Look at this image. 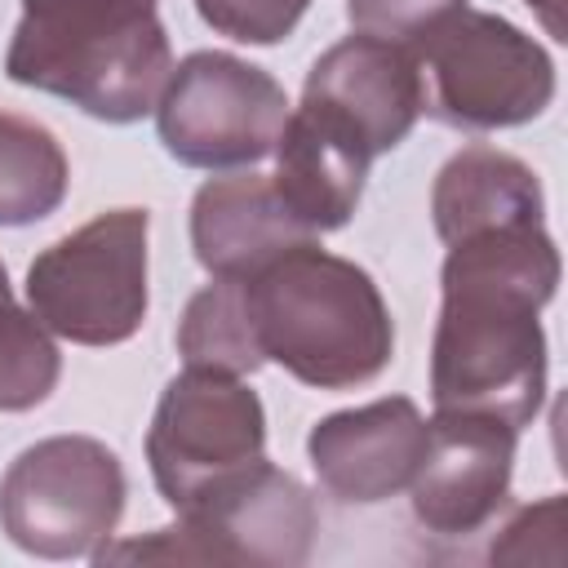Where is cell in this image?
Here are the masks:
<instances>
[{"instance_id": "7a4b0ae2", "label": "cell", "mask_w": 568, "mask_h": 568, "mask_svg": "<svg viewBox=\"0 0 568 568\" xmlns=\"http://www.w3.org/2000/svg\"><path fill=\"white\" fill-rule=\"evenodd\" d=\"M240 284L262 359L302 386L355 390L386 373L395 320L359 262L302 240Z\"/></svg>"}, {"instance_id": "3957f363", "label": "cell", "mask_w": 568, "mask_h": 568, "mask_svg": "<svg viewBox=\"0 0 568 568\" xmlns=\"http://www.w3.org/2000/svg\"><path fill=\"white\" fill-rule=\"evenodd\" d=\"M173 71L160 0H22L4 75L53 93L102 124L155 111Z\"/></svg>"}, {"instance_id": "4fadbf2b", "label": "cell", "mask_w": 568, "mask_h": 568, "mask_svg": "<svg viewBox=\"0 0 568 568\" xmlns=\"http://www.w3.org/2000/svg\"><path fill=\"white\" fill-rule=\"evenodd\" d=\"M315 240L266 173L209 178L191 200V248L209 280H244L284 248Z\"/></svg>"}, {"instance_id": "6da1fadb", "label": "cell", "mask_w": 568, "mask_h": 568, "mask_svg": "<svg viewBox=\"0 0 568 568\" xmlns=\"http://www.w3.org/2000/svg\"><path fill=\"white\" fill-rule=\"evenodd\" d=\"M559 248L546 222L493 226L448 244L430 337L435 413L532 426L546 404L541 306L559 288Z\"/></svg>"}, {"instance_id": "ffe728a7", "label": "cell", "mask_w": 568, "mask_h": 568, "mask_svg": "<svg viewBox=\"0 0 568 568\" xmlns=\"http://www.w3.org/2000/svg\"><path fill=\"white\" fill-rule=\"evenodd\" d=\"M466 0H346V18L364 36H382L413 49L430 27H439Z\"/></svg>"}, {"instance_id": "30bf717a", "label": "cell", "mask_w": 568, "mask_h": 568, "mask_svg": "<svg viewBox=\"0 0 568 568\" xmlns=\"http://www.w3.org/2000/svg\"><path fill=\"white\" fill-rule=\"evenodd\" d=\"M515 444L519 430L497 417H426V448L408 479L413 519L435 537H470L493 524L510 497Z\"/></svg>"}, {"instance_id": "44dd1931", "label": "cell", "mask_w": 568, "mask_h": 568, "mask_svg": "<svg viewBox=\"0 0 568 568\" xmlns=\"http://www.w3.org/2000/svg\"><path fill=\"white\" fill-rule=\"evenodd\" d=\"M537 541H546L555 555H564V497L559 493L515 510V519L501 528V537L493 541L488 555L497 564H532V559H541Z\"/></svg>"}, {"instance_id": "e0dca14e", "label": "cell", "mask_w": 568, "mask_h": 568, "mask_svg": "<svg viewBox=\"0 0 568 568\" xmlns=\"http://www.w3.org/2000/svg\"><path fill=\"white\" fill-rule=\"evenodd\" d=\"M178 355L186 368H213L231 377H253L266 359L257 351L244 284L240 280H209L178 320Z\"/></svg>"}, {"instance_id": "603a6c76", "label": "cell", "mask_w": 568, "mask_h": 568, "mask_svg": "<svg viewBox=\"0 0 568 568\" xmlns=\"http://www.w3.org/2000/svg\"><path fill=\"white\" fill-rule=\"evenodd\" d=\"M13 306H18V302H13V288H9V271H4V262H0V324L13 315Z\"/></svg>"}, {"instance_id": "ba28073f", "label": "cell", "mask_w": 568, "mask_h": 568, "mask_svg": "<svg viewBox=\"0 0 568 568\" xmlns=\"http://www.w3.org/2000/svg\"><path fill=\"white\" fill-rule=\"evenodd\" d=\"M288 111V93L266 67L226 49H195L164 80L155 133L178 164L222 173L266 160Z\"/></svg>"}, {"instance_id": "2e32d148", "label": "cell", "mask_w": 568, "mask_h": 568, "mask_svg": "<svg viewBox=\"0 0 568 568\" xmlns=\"http://www.w3.org/2000/svg\"><path fill=\"white\" fill-rule=\"evenodd\" d=\"M71 164L62 142L13 111H0V226H36L62 209Z\"/></svg>"}, {"instance_id": "277c9868", "label": "cell", "mask_w": 568, "mask_h": 568, "mask_svg": "<svg viewBox=\"0 0 568 568\" xmlns=\"http://www.w3.org/2000/svg\"><path fill=\"white\" fill-rule=\"evenodd\" d=\"M320 510L311 488L271 466L266 457L222 479L195 506L178 510V524L146 537L102 546L98 564H253V568H302L315 550Z\"/></svg>"}, {"instance_id": "5b68a950", "label": "cell", "mask_w": 568, "mask_h": 568, "mask_svg": "<svg viewBox=\"0 0 568 568\" xmlns=\"http://www.w3.org/2000/svg\"><path fill=\"white\" fill-rule=\"evenodd\" d=\"M426 111L462 133L532 124L555 102V58L510 18L462 4L413 44Z\"/></svg>"}, {"instance_id": "52a82bcc", "label": "cell", "mask_w": 568, "mask_h": 568, "mask_svg": "<svg viewBox=\"0 0 568 568\" xmlns=\"http://www.w3.org/2000/svg\"><path fill=\"white\" fill-rule=\"evenodd\" d=\"M129 475L93 435H49L0 479V528L36 559H93L120 528Z\"/></svg>"}, {"instance_id": "8992f818", "label": "cell", "mask_w": 568, "mask_h": 568, "mask_svg": "<svg viewBox=\"0 0 568 568\" xmlns=\"http://www.w3.org/2000/svg\"><path fill=\"white\" fill-rule=\"evenodd\" d=\"M146 209H106L53 240L27 266L31 315L75 346L129 342L151 306L146 288Z\"/></svg>"}, {"instance_id": "5bb4252c", "label": "cell", "mask_w": 568, "mask_h": 568, "mask_svg": "<svg viewBox=\"0 0 568 568\" xmlns=\"http://www.w3.org/2000/svg\"><path fill=\"white\" fill-rule=\"evenodd\" d=\"M368 164L373 155L342 124H333L324 111L302 102L288 111L280 129L271 182L293 209V217L306 231L324 235V231H342L355 217L364 200Z\"/></svg>"}, {"instance_id": "7c38bea8", "label": "cell", "mask_w": 568, "mask_h": 568, "mask_svg": "<svg viewBox=\"0 0 568 568\" xmlns=\"http://www.w3.org/2000/svg\"><path fill=\"white\" fill-rule=\"evenodd\" d=\"M426 448V417L408 395L328 413L306 435L320 488L346 506H377L408 488Z\"/></svg>"}, {"instance_id": "9a60e30c", "label": "cell", "mask_w": 568, "mask_h": 568, "mask_svg": "<svg viewBox=\"0 0 568 568\" xmlns=\"http://www.w3.org/2000/svg\"><path fill=\"white\" fill-rule=\"evenodd\" d=\"M430 222L444 244L493 226L546 222L541 178L510 151L470 142L444 160L430 186Z\"/></svg>"}, {"instance_id": "8fae6325", "label": "cell", "mask_w": 568, "mask_h": 568, "mask_svg": "<svg viewBox=\"0 0 568 568\" xmlns=\"http://www.w3.org/2000/svg\"><path fill=\"white\" fill-rule=\"evenodd\" d=\"M302 102L342 124L377 160L395 151L426 111L422 62L408 44L351 31L311 62Z\"/></svg>"}, {"instance_id": "ac0fdd59", "label": "cell", "mask_w": 568, "mask_h": 568, "mask_svg": "<svg viewBox=\"0 0 568 568\" xmlns=\"http://www.w3.org/2000/svg\"><path fill=\"white\" fill-rule=\"evenodd\" d=\"M62 377V351L53 333L31 315V306H13L0 324V413L40 408Z\"/></svg>"}, {"instance_id": "d6986e66", "label": "cell", "mask_w": 568, "mask_h": 568, "mask_svg": "<svg viewBox=\"0 0 568 568\" xmlns=\"http://www.w3.org/2000/svg\"><path fill=\"white\" fill-rule=\"evenodd\" d=\"M311 0H195L200 22L235 44H280L297 31Z\"/></svg>"}, {"instance_id": "7402d4cb", "label": "cell", "mask_w": 568, "mask_h": 568, "mask_svg": "<svg viewBox=\"0 0 568 568\" xmlns=\"http://www.w3.org/2000/svg\"><path fill=\"white\" fill-rule=\"evenodd\" d=\"M524 4L541 18V27H546L550 40H568V36H564V22H559V4H564V0H524Z\"/></svg>"}, {"instance_id": "9c48e42d", "label": "cell", "mask_w": 568, "mask_h": 568, "mask_svg": "<svg viewBox=\"0 0 568 568\" xmlns=\"http://www.w3.org/2000/svg\"><path fill=\"white\" fill-rule=\"evenodd\" d=\"M262 457L266 408L244 377L186 368L160 390L146 426V466L173 515Z\"/></svg>"}]
</instances>
